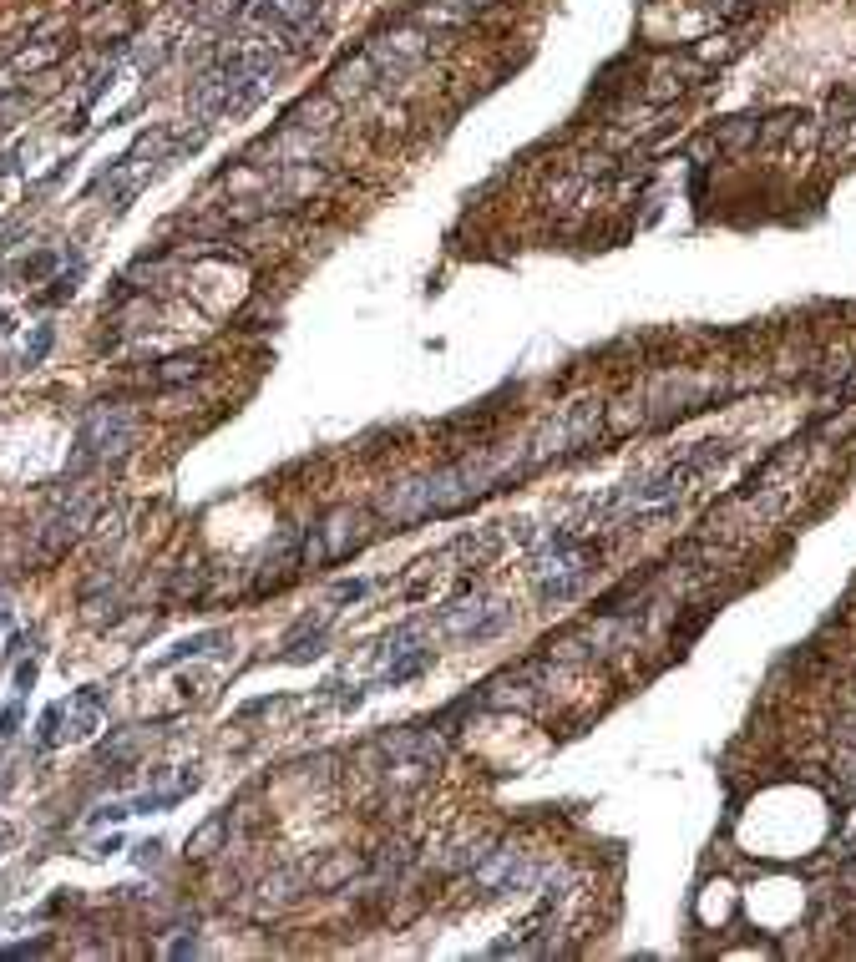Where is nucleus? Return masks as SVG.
Instances as JSON below:
<instances>
[{
    "label": "nucleus",
    "mask_w": 856,
    "mask_h": 962,
    "mask_svg": "<svg viewBox=\"0 0 856 962\" xmlns=\"http://www.w3.org/2000/svg\"><path fill=\"white\" fill-rule=\"evenodd\" d=\"M841 735H846V745H856V719H846V725H841Z\"/></svg>",
    "instance_id": "ddd939ff"
},
{
    "label": "nucleus",
    "mask_w": 856,
    "mask_h": 962,
    "mask_svg": "<svg viewBox=\"0 0 856 962\" xmlns=\"http://www.w3.org/2000/svg\"><path fill=\"white\" fill-rule=\"evenodd\" d=\"M46 350H51V325H36V335H31V345L21 350V360H26V365H41Z\"/></svg>",
    "instance_id": "6e6552de"
},
{
    "label": "nucleus",
    "mask_w": 856,
    "mask_h": 962,
    "mask_svg": "<svg viewBox=\"0 0 856 962\" xmlns=\"http://www.w3.org/2000/svg\"><path fill=\"white\" fill-rule=\"evenodd\" d=\"M71 294H76V274H61V279H51L46 294H36V304H61V299H71Z\"/></svg>",
    "instance_id": "0eeeda50"
},
{
    "label": "nucleus",
    "mask_w": 856,
    "mask_h": 962,
    "mask_svg": "<svg viewBox=\"0 0 856 962\" xmlns=\"http://www.w3.org/2000/svg\"><path fill=\"white\" fill-rule=\"evenodd\" d=\"M365 517L355 507H335L320 527H309L304 532V568H325V563H340V557H350L360 542H365Z\"/></svg>",
    "instance_id": "f03ea898"
},
{
    "label": "nucleus",
    "mask_w": 856,
    "mask_h": 962,
    "mask_svg": "<svg viewBox=\"0 0 856 962\" xmlns=\"http://www.w3.org/2000/svg\"><path fill=\"white\" fill-rule=\"evenodd\" d=\"M836 775H841V785H846V795L856 800V745H846V755H841V770H836Z\"/></svg>",
    "instance_id": "9d476101"
},
{
    "label": "nucleus",
    "mask_w": 856,
    "mask_h": 962,
    "mask_svg": "<svg viewBox=\"0 0 856 962\" xmlns=\"http://www.w3.org/2000/svg\"><path fill=\"white\" fill-rule=\"evenodd\" d=\"M51 269H56V254H36V259L21 264V279L31 284V279H41V274H51Z\"/></svg>",
    "instance_id": "1a4fd4ad"
},
{
    "label": "nucleus",
    "mask_w": 856,
    "mask_h": 962,
    "mask_svg": "<svg viewBox=\"0 0 856 962\" xmlns=\"http://www.w3.org/2000/svg\"><path fill=\"white\" fill-rule=\"evenodd\" d=\"M61 709V740H87V735H97L102 730V714H107V694L102 689H82V694H71L66 704H56Z\"/></svg>",
    "instance_id": "39448f33"
},
{
    "label": "nucleus",
    "mask_w": 856,
    "mask_h": 962,
    "mask_svg": "<svg viewBox=\"0 0 856 962\" xmlns=\"http://www.w3.org/2000/svg\"><path fill=\"white\" fill-rule=\"evenodd\" d=\"M598 421H603L598 400H573V406H563L548 426H542V431L522 446V466L532 471V466H542L548 456H563V451H573V446H588V441L598 436Z\"/></svg>",
    "instance_id": "f257e3e1"
},
{
    "label": "nucleus",
    "mask_w": 856,
    "mask_h": 962,
    "mask_svg": "<svg viewBox=\"0 0 856 962\" xmlns=\"http://www.w3.org/2000/svg\"><path fill=\"white\" fill-rule=\"evenodd\" d=\"M198 370H203L198 355H178V360H163V370H152V380H158V385H178V380H193Z\"/></svg>",
    "instance_id": "423d86ee"
},
{
    "label": "nucleus",
    "mask_w": 856,
    "mask_h": 962,
    "mask_svg": "<svg viewBox=\"0 0 856 962\" xmlns=\"http://www.w3.org/2000/svg\"><path fill=\"white\" fill-rule=\"evenodd\" d=\"M512 623V608L502 598H466L456 608L441 613V633L446 638H466V644H487V638H497L502 628Z\"/></svg>",
    "instance_id": "7ed1b4c3"
},
{
    "label": "nucleus",
    "mask_w": 856,
    "mask_h": 962,
    "mask_svg": "<svg viewBox=\"0 0 856 962\" xmlns=\"http://www.w3.org/2000/svg\"><path fill=\"white\" fill-rule=\"evenodd\" d=\"M16 725H21V699H11L6 714H0V730H6V735H16Z\"/></svg>",
    "instance_id": "9b49d317"
},
{
    "label": "nucleus",
    "mask_w": 856,
    "mask_h": 962,
    "mask_svg": "<svg viewBox=\"0 0 856 962\" xmlns=\"http://www.w3.org/2000/svg\"><path fill=\"white\" fill-rule=\"evenodd\" d=\"M158 851H163V841H142V846H137V861H142V866L158 861Z\"/></svg>",
    "instance_id": "f8f14e48"
},
{
    "label": "nucleus",
    "mask_w": 856,
    "mask_h": 962,
    "mask_svg": "<svg viewBox=\"0 0 856 962\" xmlns=\"http://www.w3.org/2000/svg\"><path fill=\"white\" fill-rule=\"evenodd\" d=\"M132 441V416L117 411V406H97L82 431H76V466H87V461H107L117 451H127Z\"/></svg>",
    "instance_id": "20e7f679"
}]
</instances>
